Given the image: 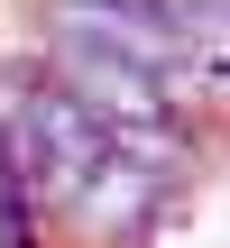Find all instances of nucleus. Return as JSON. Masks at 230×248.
I'll return each mask as SVG.
<instances>
[{"mask_svg":"<svg viewBox=\"0 0 230 248\" xmlns=\"http://www.w3.org/2000/svg\"><path fill=\"white\" fill-rule=\"evenodd\" d=\"M74 9H157V0H74Z\"/></svg>","mask_w":230,"mask_h":248,"instance_id":"obj_4","label":"nucleus"},{"mask_svg":"<svg viewBox=\"0 0 230 248\" xmlns=\"http://www.w3.org/2000/svg\"><path fill=\"white\" fill-rule=\"evenodd\" d=\"M37 74L46 83H65L101 129H129V120H166V92H157V74H138V64H120V55H101V46H83V37H55V28H37Z\"/></svg>","mask_w":230,"mask_h":248,"instance_id":"obj_1","label":"nucleus"},{"mask_svg":"<svg viewBox=\"0 0 230 248\" xmlns=\"http://www.w3.org/2000/svg\"><path fill=\"white\" fill-rule=\"evenodd\" d=\"M175 193L166 184H148L138 166H120V156H101L83 184H74V202H65V221L83 230V239H111V248H129V239H148L157 230V212H166Z\"/></svg>","mask_w":230,"mask_h":248,"instance_id":"obj_2","label":"nucleus"},{"mask_svg":"<svg viewBox=\"0 0 230 248\" xmlns=\"http://www.w3.org/2000/svg\"><path fill=\"white\" fill-rule=\"evenodd\" d=\"M37 221H46V212H37L28 193H0V248H37Z\"/></svg>","mask_w":230,"mask_h":248,"instance_id":"obj_3","label":"nucleus"}]
</instances>
